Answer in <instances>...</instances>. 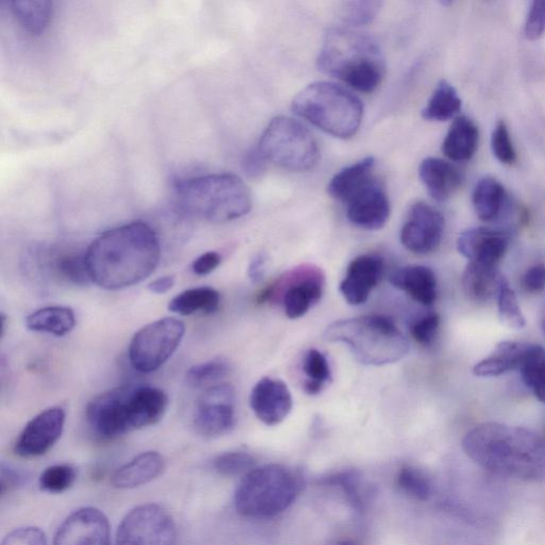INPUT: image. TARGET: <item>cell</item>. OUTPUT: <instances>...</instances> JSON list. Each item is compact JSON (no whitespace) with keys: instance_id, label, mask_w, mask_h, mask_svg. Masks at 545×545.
<instances>
[{"instance_id":"6da1fadb","label":"cell","mask_w":545,"mask_h":545,"mask_svg":"<svg viewBox=\"0 0 545 545\" xmlns=\"http://www.w3.org/2000/svg\"><path fill=\"white\" fill-rule=\"evenodd\" d=\"M161 258L155 230L143 222L110 229L86 252L91 282L105 290H122L151 276Z\"/></svg>"},{"instance_id":"7a4b0ae2","label":"cell","mask_w":545,"mask_h":545,"mask_svg":"<svg viewBox=\"0 0 545 545\" xmlns=\"http://www.w3.org/2000/svg\"><path fill=\"white\" fill-rule=\"evenodd\" d=\"M462 449L476 465L515 480L545 482V439L531 429L489 422L471 429Z\"/></svg>"},{"instance_id":"3957f363","label":"cell","mask_w":545,"mask_h":545,"mask_svg":"<svg viewBox=\"0 0 545 545\" xmlns=\"http://www.w3.org/2000/svg\"><path fill=\"white\" fill-rule=\"evenodd\" d=\"M318 64L322 72L363 93L375 91L385 74L381 47L367 33L351 28L327 33Z\"/></svg>"},{"instance_id":"277c9868","label":"cell","mask_w":545,"mask_h":545,"mask_svg":"<svg viewBox=\"0 0 545 545\" xmlns=\"http://www.w3.org/2000/svg\"><path fill=\"white\" fill-rule=\"evenodd\" d=\"M178 203L189 216L222 224L246 216L252 209V194L233 174L189 178L177 186Z\"/></svg>"},{"instance_id":"5b68a950","label":"cell","mask_w":545,"mask_h":545,"mask_svg":"<svg viewBox=\"0 0 545 545\" xmlns=\"http://www.w3.org/2000/svg\"><path fill=\"white\" fill-rule=\"evenodd\" d=\"M323 339L349 346L362 365L382 367L402 360L409 342L394 322L382 316L340 320L325 329Z\"/></svg>"},{"instance_id":"8992f818","label":"cell","mask_w":545,"mask_h":545,"mask_svg":"<svg viewBox=\"0 0 545 545\" xmlns=\"http://www.w3.org/2000/svg\"><path fill=\"white\" fill-rule=\"evenodd\" d=\"M292 108L299 117L340 139L354 137L363 117L360 99L327 81L315 82L302 90L294 98Z\"/></svg>"},{"instance_id":"52a82bcc","label":"cell","mask_w":545,"mask_h":545,"mask_svg":"<svg viewBox=\"0 0 545 545\" xmlns=\"http://www.w3.org/2000/svg\"><path fill=\"white\" fill-rule=\"evenodd\" d=\"M303 488L299 472L280 465L263 466L245 474L235 494V506L243 517H275L294 503Z\"/></svg>"},{"instance_id":"ba28073f","label":"cell","mask_w":545,"mask_h":545,"mask_svg":"<svg viewBox=\"0 0 545 545\" xmlns=\"http://www.w3.org/2000/svg\"><path fill=\"white\" fill-rule=\"evenodd\" d=\"M258 148L267 161L291 172L312 170L320 158L315 137L302 123L288 117L271 121Z\"/></svg>"},{"instance_id":"9c48e42d","label":"cell","mask_w":545,"mask_h":545,"mask_svg":"<svg viewBox=\"0 0 545 545\" xmlns=\"http://www.w3.org/2000/svg\"><path fill=\"white\" fill-rule=\"evenodd\" d=\"M186 325L175 318H164L147 324L129 344L131 366L140 373L156 372L179 348Z\"/></svg>"},{"instance_id":"30bf717a","label":"cell","mask_w":545,"mask_h":545,"mask_svg":"<svg viewBox=\"0 0 545 545\" xmlns=\"http://www.w3.org/2000/svg\"><path fill=\"white\" fill-rule=\"evenodd\" d=\"M324 285L325 278L321 269L302 266L280 277L260 295L259 301H280L289 319H300L320 302Z\"/></svg>"},{"instance_id":"8fae6325","label":"cell","mask_w":545,"mask_h":545,"mask_svg":"<svg viewBox=\"0 0 545 545\" xmlns=\"http://www.w3.org/2000/svg\"><path fill=\"white\" fill-rule=\"evenodd\" d=\"M176 526L167 510L146 504L131 510L117 533V545H176Z\"/></svg>"},{"instance_id":"7c38bea8","label":"cell","mask_w":545,"mask_h":545,"mask_svg":"<svg viewBox=\"0 0 545 545\" xmlns=\"http://www.w3.org/2000/svg\"><path fill=\"white\" fill-rule=\"evenodd\" d=\"M236 390L223 383L210 386L197 400L193 427L198 435L218 438L231 431L236 424Z\"/></svg>"},{"instance_id":"4fadbf2b","label":"cell","mask_w":545,"mask_h":545,"mask_svg":"<svg viewBox=\"0 0 545 545\" xmlns=\"http://www.w3.org/2000/svg\"><path fill=\"white\" fill-rule=\"evenodd\" d=\"M131 386L109 390L96 396L87 408L92 431L104 439H114L131 432L129 395Z\"/></svg>"},{"instance_id":"5bb4252c","label":"cell","mask_w":545,"mask_h":545,"mask_svg":"<svg viewBox=\"0 0 545 545\" xmlns=\"http://www.w3.org/2000/svg\"><path fill=\"white\" fill-rule=\"evenodd\" d=\"M445 221L432 206L420 202L411 207L401 231V241L408 251L426 255L436 251L444 235Z\"/></svg>"},{"instance_id":"9a60e30c","label":"cell","mask_w":545,"mask_h":545,"mask_svg":"<svg viewBox=\"0 0 545 545\" xmlns=\"http://www.w3.org/2000/svg\"><path fill=\"white\" fill-rule=\"evenodd\" d=\"M65 411L61 407L48 408L24 427L14 445L16 455L36 458L46 454L61 438L64 431Z\"/></svg>"},{"instance_id":"2e32d148","label":"cell","mask_w":545,"mask_h":545,"mask_svg":"<svg viewBox=\"0 0 545 545\" xmlns=\"http://www.w3.org/2000/svg\"><path fill=\"white\" fill-rule=\"evenodd\" d=\"M54 545H111L108 518L97 508L78 509L58 528Z\"/></svg>"},{"instance_id":"e0dca14e","label":"cell","mask_w":545,"mask_h":545,"mask_svg":"<svg viewBox=\"0 0 545 545\" xmlns=\"http://www.w3.org/2000/svg\"><path fill=\"white\" fill-rule=\"evenodd\" d=\"M346 206L349 221L362 229H381L390 217L388 195L376 178L356 192Z\"/></svg>"},{"instance_id":"ac0fdd59","label":"cell","mask_w":545,"mask_h":545,"mask_svg":"<svg viewBox=\"0 0 545 545\" xmlns=\"http://www.w3.org/2000/svg\"><path fill=\"white\" fill-rule=\"evenodd\" d=\"M509 245L505 231L489 227H474L461 233L457 239L458 252L469 262L498 267Z\"/></svg>"},{"instance_id":"d6986e66","label":"cell","mask_w":545,"mask_h":545,"mask_svg":"<svg viewBox=\"0 0 545 545\" xmlns=\"http://www.w3.org/2000/svg\"><path fill=\"white\" fill-rule=\"evenodd\" d=\"M250 404L262 423L275 426L290 415L293 400L287 384L280 379L264 377L253 388Z\"/></svg>"},{"instance_id":"ffe728a7","label":"cell","mask_w":545,"mask_h":545,"mask_svg":"<svg viewBox=\"0 0 545 545\" xmlns=\"http://www.w3.org/2000/svg\"><path fill=\"white\" fill-rule=\"evenodd\" d=\"M384 272V260L375 255H362L354 259L340 285L344 300L350 305L365 304Z\"/></svg>"},{"instance_id":"44dd1931","label":"cell","mask_w":545,"mask_h":545,"mask_svg":"<svg viewBox=\"0 0 545 545\" xmlns=\"http://www.w3.org/2000/svg\"><path fill=\"white\" fill-rule=\"evenodd\" d=\"M169 398L163 390L146 385L131 386L129 412L131 431L159 423L167 412Z\"/></svg>"},{"instance_id":"7402d4cb","label":"cell","mask_w":545,"mask_h":545,"mask_svg":"<svg viewBox=\"0 0 545 545\" xmlns=\"http://www.w3.org/2000/svg\"><path fill=\"white\" fill-rule=\"evenodd\" d=\"M40 267L47 277L73 286L91 284L86 253L60 252L54 250L39 251Z\"/></svg>"},{"instance_id":"603a6c76","label":"cell","mask_w":545,"mask_h":545,"mask_svg":"<svg viewBox=\"0 0 545 545\" xmlns=\"http://www.w3.org/2000/svg\"><path fill=\"white\" fill-rule=\"evenodd\" d=\"M419 173L429 195L437 202L448 201L462 184V175L455 165L439 158L423 160Z\"/></svg>"},{"instance_id":"cb8c5ba5","label":"cell","mask_w":545,"mask_h":545,"mask_svg":"<svg viewBox=\"0 0 545 545\" xmlns=\"http://www.w3.org/2000/svg\"><path fill=\"white\" fill-rule=\"evenodd\" d=\"M390 283L423 306H432L437 300V278L433 270L427 267L401 268L391 274Z\"/></svg>"},{"instance_id":"d4e9b609","label":"cell","mask_w":545,"mask_h":545,"mask_svg":"<svg viewBox=\"0 0 545 545\" xmlns=\"http://www.w3.org/2000/svg\"><path fill=\"white\" fill-rule=\"evenodd\" d=\"M165 461L157 452H145L127 462L111 477L113 487L134 489L153 482L163 472Z\"/></svg>"},{"instance_id":"484cf974","label":"cell","mask_w":545,"mask_h":545,"mask_svg":"<svg viewBox=\"0 0 545 545\" xmlns=\"http://www.w3.org/2000/svg\"><path fill=\"white\" fill-rule=\"evenodd\" d=\"M505 280L498 267L469 262L462 277V287L471 301L486 303L498 296Z\"/></svg>"},{"instance_id":"4316f807","label":"cell","mask_w":545,"mask_h":545,"mask_svg":"<svg viewBox=\"0 0 545 545\" xmlns=\"http://www.w3.org/2000/svg\"><path fill=\"white\" fill-rule=\"evenodd\" d=\"M478 141L480 130L476 124L467 117H458L444 139L442 151L453 161H469L476 153Z\"/></svg>"},{"instance_id":"83f0119b","label":"cell","mask_w":545,"mask_h":545,"mask_svg":"<svg viewBox=\"0 0 545 545\" xmlns=\"http://www.w3.org/2000/svg\"><path fill=\"white\" fill-rule=\"evenodd\" d=\"M528 345L530 344L514 341L498 344L491 355L476 363L473 374L477 377H498L519 370Z\"/></svg>"},{"instance_id":"f1b7e54d","label":"cell","mask_w":545,"mask_h":545,"mask_svg":"<svg viewBox=\"0 0 545 545\" xmlns=\"http://www.w3.org/2000/svg\"><path fill=\"white\" fill-rule=\"evenodd\" d=\"M375 159L367 157L338 173L328 185V193L344 204L375 178Z\"/></svg>"},{"instance_id":"f546056e","label":"cell","mask_w":545,"mask_h":545,"mask_svg":"<svg viewBox=\"0 0 545 545\" xmlns=\"http://www.w3.org/2000/svg\"><path fill=\"white\" fill-rule=\"evenodd\" d=\"M26 326L32 332L63 337L75 328L76 316L69 307H45L32 312L26 318Z\"/></svg>"},{"instance_id":"4dcf8cb0","label":"cell","mask_w":545,"mask_h":545,"mask_svg":"<svg viewBox=\"0 0 545 545\" xmlns=\"http://www.w3.org/2000/svg\"><path fill=\"white\" fill-rule=\"evenodd\" d=\"M507 200L504 186L498 179L484 177L478 181L472 194V203L477 217L492 222L501 216Z\"/></svg>"},{"instance_id":"1f68e13d","label":"cell","mask_w":545,"mask_h":545,"mask_svg":"<svg viewBox=\"0 0 545 545\" xmlns=\"http://www.w3.org/2000/svg\"><path fill=\"white\" fill-rule=\"evenodd\" d=\"M221 304V294L210 287L193 288L176 295L169 303V310L181 317H189L195 313L211 315Z\"/></svg>"},{"instance_id":"d6a6232c","label":"cell","mask_w":545,"mask_h":545,"mask_svg":"<svg viewBox=\"0 0 545 545\" xmlns=\"http://www.w3.org/2000/svg\"><path fill=\"white\" fill-rule=\"evenodd\" d=\"M11 12L25 31L40 36L52 22L54 5L47 0H16L11 3Z\"/></svg>"},{"instance_id":"836d02e7","label":"cell","mask_w":545,"mask_h":545,"mask_svg":"<svg viewBox=\"0 0 545 545\" xmlns=\"http://www.w3.org/2000/svg\"><path fill=\"white\" fill-rule=\"evenodd\" d=\"M461 109V99L447 80H441L431 99L422 110L426 121L445 122L456 117Z\"/></svg>"},{"instance_id":"e575fe53","label":"cell","mask_w":545,"mask_h":545,"mask_svg":"<svg viewBox=\"0 0 545 545\" xmlns=\"http://www.w3.org/2000/svg\"><path fill=\"white\" fill-rule=\"evenodd\" d=\"M519 371L524 385L545 404V349L537 344L528 345Z\"/></svg>"},{"instance_id":"d590c367","label":"cell","mask_w":545,"mask_h":545,"mask_svg":"<svg viewBox=\"0 0 545 545\" xmlns=\"http://www.w3.org/2000/svg\"><path fill=\"white\" fill-rule=\"evenodd\" d=\"M303 372L306 378L304 389L309 395L322 392L332 382V370L326 356L316 349L309 350L304 357Z\"/></svg>"},{"instance_id":"8d00e7d4","label":"cell","mask_w":545,"mask_h":545,"mask_svg":"<svg viewBox=\"0 0 545 545\" xmlns=\"http://www.w3.org/2000/svg\"><path fill=\"white\" fill-rule=\"evenodd\" d=\"M230 371V363L226 358H213L190 368L186 373V383L193 388L217 385Z\"/></svg>"},{"instance_id":"74e56055","label":"cell","mask_w":545,"mask_h":545,"mask_svg":"<svg viewBox=\"0 0 545 545\" xmlns=\"http://www.w3.org/2000/svg\"><path fill=\"white\" fill-rule=\"evenodd\" d=\"M498 299L499 318L501 322L513 329H522L525 327V317L520 307L518 297L513 289L510 288L507 280L502 285Z\"/></svg>"},{"instance_id":"f35d334b","label":"cell","mask_w":545,"mask_h":545,"mask_svg":"<svg viewBox=\"0 0 545 545\" xmlns=\"http://www.w3.org/2000/svg\"><path fill=\"white\" fill-rule=\"evenodd\" d=\"M381 8L382 3L371 2V0L345 2L340 8V18L345 24L359 27L371 23Z\"/></svg>"},{"instance_id":"ab89813d","label":"cell","mask_w":545,"mask_h":545,"mask_svg":"<svg viewBox=\"0 0 545 545\" xmlns=\"http://www.w3.org/2000/svg\"><path fill=\"white\" fill-rule=\"evenodd\" d=\"M255 458L245 452H227L213 460V469L222 476L233 477L254 470Z\"/></svg>"},{"instance_id":"60d3db41","label":"cell","mask_w":545,"mask_h":545,"mask_svg":"<svg viewBox=\"0 0 545 545\" xmlns=\"http://www.w3.org/2000/svg\"><path fill=\"white\" fill-rule=\"evenodd\" d=\"M398 485L412 499L426 501L431 497V483L421 471L415 468L404 467L398 475Z\"/></svg>"},{"instance_id":"b9f144b4","label":"cell","mask_w":545,"mask_h":545,"mask_svg":"<svg viewBox=\"0 0 545 545\" xmlns=\"http://www.w3.org/2000/svg\"><path fill=\"white\" fill-rule=\"evenodd\" d=\"M77 478L76 470L69 465L47 468L40 477V487L48 493H62L70 489Z\"/></svg>"},{"instance_id":"7bdbcfd3","label":"cell","mask_w":545,"mask_h":545,"mask_svg":"<svg viewBox=\"0 0 545 545\" xmlns=\"http://www.w3.org/2000/svg\"><path fill=\"white\" fill-rule=\"evenodd\" d=\"M492 152L501 163L511 165L517 161V153L505 122L495 126L491 137Z\"/></svg>"},{"instance_id":"ee69618b","label":"cell","mask_w":545,"mask_h":545,"mask_svg":"<svg viewBox=\"0 0 545 545\" xmlns=\"http://www.w3.org/2000/svg\"><path fill=\"white\" fill-rule=\"evenodd\" d=\"M440 326V317L436 312H428L410 324V334L418 343L429 345L434 342Z\"/></svg>"},{"instance_id":"f6af8a7d","label":"cell","mask_w":545,"mask_h":545,"mask_svg":"<svg viewBox=\"0 0 545 545\" xmlns=\"http://www.w3.org/2000/svg\"><path fill=\"white\" fill-rule=\"evenodd\" d=\"M525 37L528 40H539L545 33V0H536L528 10L525 26Z\"/></svg>"},{"instance_id":"bcb514c9","label":"cell","mask_w":545,"mask_h":545,"mask_svg":"<svg viewBox=\"0 0 545 545\" xmlns=\"http://www.w3.org/2000/svg\"><path fill=\"white\" fill-rule=\"evenodd\" d=\"M2 545H47V539L38 527H22L10 533Z\"/></svg>"},{"instance_id":"7dc6e473","label":"cell","mask_w":545,"mask_h":545,"mask_svg":"<svg viewBox=\"0 0 545 545\" xmlns=\"http://www.w3.org/2000/svg\"><path fill=\"white\" fill-rule=\"evenodd\" d=\"M266 161L259 148H252L242 160V169L247 177L252 179L260 178L266 172Z\"/></svg>"},{"instance_id":"c3c4849f","label":"cell","mask_w":545,"mask_h":545,"mask_svg":"<svg viewBox=\"0 0 545 545\" xmlns=\"http://www.w3.org/2000/svg\"><path fill=\"white\" fill-rule=\"evenodd\" d=\"M522 285L527 293H540L545 289V264H536L528 269L523 278Z\"/></svg>"},{"instance_id":"681fc988","label":"cell","mask_w":545,"mask_h":545,"mask_svg":"<svg viewBox=\"0 0 545 545\" xmlns=\"http://www.w3.org/2000/svg\"><path fill=\"white\" fill-rule=\"evenodd\" d=\"M222 262V257L217 252H207L196 258L192 263V271L197 276H206L216 271Z\"/></svg>"},{"instance_id":"f907efd6","label":"cell","mask_w":545,"mask_h":545,"mask_svg":"<svg viewBox=\"0 0 545 545\" xmlns=\"http://www.w3.org/2000/svg\"><path fill=\"white\" fill-rule=\"evenodd\" d=\"M330 482L333 484H337L346 494H348V497L351 499V501L356 505H360V494H359V482L358 478L353 473H343L341 475H337L335 477H330Z\"/></svg>"},{"instance_id":"816d5d0a","label":"cell","mask_w":545,"mask_h":545,"mask_svg":"<svg viewBox=\"0 0 545 545\" xmlns=\"http://www.w3.org/2000/svg\"><path fill=\"white\" fill-rule=\"evenodd\" d=\"M267 256L264 254H258L253 258L249 267V277L253 284L261 283V280L266 274Z\"/></svg>"},{"instance_id":"f5cc1de1","label":"cell","mask_w":545,"mask_h":545,"mask_svg":"<svg viewBox=\"0 0 545 545\" xmlns=\"http://www.w3.org/2000/svg\"><path fill=\"white\" fill-rule=\"evenodd\" d=\"M175 286V277L174 276H163L153 280L152 283L148 284L147 288L152 293L155 294H165L173 289Z\"/></svg>"},{"instance_id":"db71d44e","label":"cell","mask_w":545,"mask_h":545,"mask_svg":"<svg viewBox=\"0 0 545 545\" xmlns=\"http://www.w3.org/2000/svg\"><path fill=\"white\" fill-rule=\"evenodd\" d=\"M0 480H2V494L5 495L20 484L21 478L20 475L12 469L3 467Z\"/></svg>"},{"instance_id":"11a10c76","label":"cell","mask_w":545,"mask_h":545,"mask_svg":"<svg viewBox=\"0 0 545 545\" xmlns=\"http://www.w3.org/2000/svg\"><path fill=\"white\" fill-rule=\"evenodd\" d=\"M335 545H357V544L352 540H344V541L338 542Z\"/></svg>"},{"instance_id":"9f6ffc18","label":"cell","mask_w":545,"mask_h":545,"mask_svg":"<svg viewBox=\"0 0 545 545\" xmlns=\"http://www.w3.org/2000/svg\"><path fill=\"white\" fill-rule=\"evenodd\" d=\"M543 330H544V334H545V318L543 320Z\"/></svg>"}]
</instances>
